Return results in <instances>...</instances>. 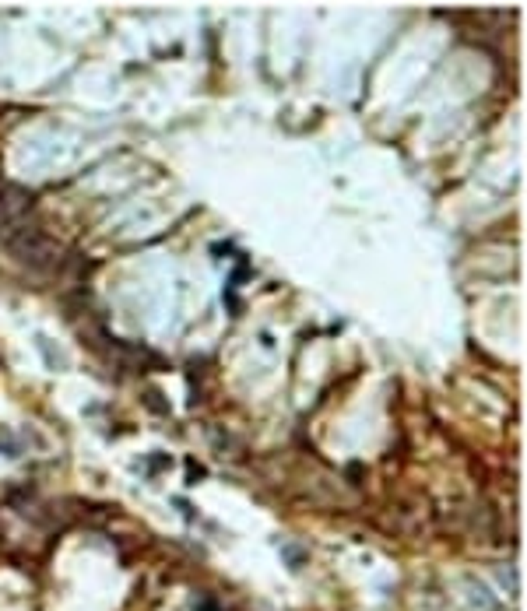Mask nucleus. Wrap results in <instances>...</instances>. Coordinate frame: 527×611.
Returning a JSON list of instances; mask_svg holds the SVG:
<instances>
[{"label": "nucleus", "mask_w": 527, "mask_h": 611, "mask_svg": "<svg viewBox=\"0 0 527 611\" xmlns=\"http://www.w3.org/2000/svg\"><path fill=\"white\" fill-rule=\"evenodd\" d=\"M0 242H4V250H8L18 264H25V267H32V271H53V267L64 260L60 242H57L53 235H46L35 222H25V225L4 232V235H0Z\"/></svg>", "instance_id": "nucleus-1"}]
</instances>
